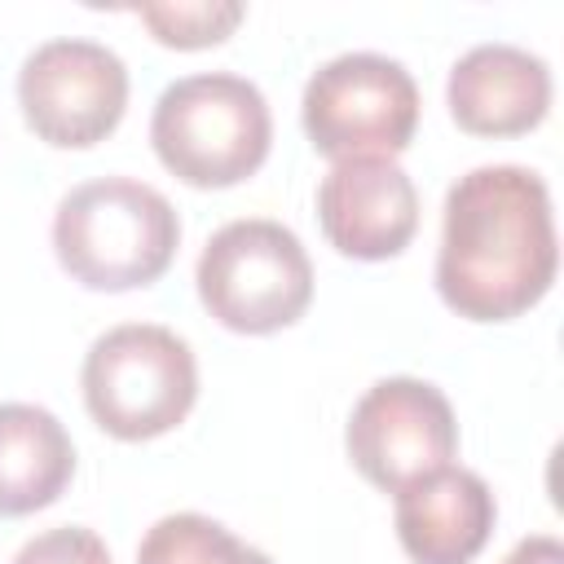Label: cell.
I'll return each instance as SVG.
<instances>
[{
	"instance_id": "cell-7",
	"label": "cell",
	"mask_w": 564,
	"mask_h": 564,
	"mask_svg": "<svg viewBox=\"0 0 564 564\" xmlns=\"http://www.w3.org/2000/svg\"><path fill=\"white\" fill-rule=\"evenodd\" d=\"M18 106L26 128L62 150L110 137L128 106V66L115 48L79 35L35 44L18 70Z\"/></svg>"
},
{
	"instance_id": "cell-3",
	"label": "cell",
	"mask_w": 564,
	"mask_h": 564,
	"mask_svg": "<svg viewBox=\"0 0 564 564\" xmlns=\"http://www.w3.org/2000/svg\"><path fill=\"white\" fill-rule=\"evenodd\" d=\"M150 141L159 163L198 189H225L247 181L273 141V115L264 93L234 70H198L172 79L150 115Z\"/></svg>"
},
{
	"instance_id": "cell-11",
	"label": "cell",
	"mask_w": 564,
	"mask_h": 564,
	"mask_svg": "<svg viewBox=\"0 0 564 564\" xmlns=\"http://www.w3.org/2000/svg\"><path fill=\"white\" fill-rule=\"evenodd\" d=\"M498 507L489 485L467 467H436L397 489V538L414 564H471L489 533Z\"/></svg>"
},
{
	"instance_id": "cell-4",
	"label": "cell",
	"mask_w": 564,
	"mask_h": 564,
	"mask_svg": "<svg viewBox=\"0 0 564 564\" xmlns=\"http://www.w3.org/2000/svg\"><path fill=\"white\" fill-rule=\"evenodd\" d=\"M79 388L101 432L119 441H150L189 414L198 397V361L176 330L123 322L93 339Z\"/></svg>"
},
{
	"instance_id": "cell-2",
	"label": "cell",
	"mask_w": 564,
	"mask_h": 564,
	"mask_svg": "<svg viewBox=\"0 0 564 564\" xmlns=\"http://www.w3.org/2000/svg\"><path fill=\"white\" fill-rule=\"evenodd\" d=\"M181 220L167 194L137 176H97L62 194L53 212L57 264L88 291H132L167 273Z\"/></svg>"
},
{
	"instance_id": "cell-5",
	"label": "cell",
	"mask_w": 564,
	"mask_h": 564,
	"mask_svg": "<svg viewBox=\"0 0 564 564\" xmlns=\"http://www.w3.org/2000/svg\"><path fill=\"white\" fill-rule=\"evenodd\" d=\"M194 282L203 308L220 326L269 335L304 317L313 300V260L282 220L247 216L220 225L203 242Z\"/></svg>"
},
{
	"instance_id": "cell-6",
	"label": "cell",
	"mask_w": 564,
	"mask_h": 564,
	"mask_svg": "<svg viewBox=\"0 0 564 564\" xmlns=\"http://www.w3.org/2000/svg\"><path fill=\"white\" fill-rule=\"evenodd\" d=\"M300 119L317 154H401L419 128V84L388 53H339L322 62L300 97Z\"/></svg>"
},
{
	"instance_id": "cell-14",
	"label": "cell",
	"mask_w": 564,
	"mask_h": 564,
	"mask_svg": "<svg viewBox=\"0 0 564 564\" xmlns=\"http://www.w3.org/2000/svg\"><path fill=\"white\" fill-rule=\"evenodd\" d=\"M238 0H176V4H141L137 18L154 31L159 44L172 48H207L220 44L242 22Z\"/></svg>"
},
{
	"instance_id": "cell-16",
	"label": "cell",
	"mask_w": 564,
	"mask_h": 564,
	"mask_svg": "<svg viewBox=\"0 0 564 564\" xmlns=\"http://www.w3.org/2000/svg\"><path fill=\"white\" fill-rule=\"evenodd\" d=\"M502 564H564V546L551 533H529L511 546V555Z\"/></svg>"
},
{
	"instance_id": "cell-8",
	"label": "cell",
	"mask_w": 564,
	"mask_h": 564,
	"mask_svg": "<svg viewBox=\"0 0 564 564\" xmlns=\"http://www.w3.org/2000/svg\"><path fill=\"white\" fill-rule=\"evenodd\" d=\"M344 445L352 467L370 485L397 494L401 485L445 467L458 454V423L449 397L436 383L414 375H388L370 383L352 405Z\"/></svg>"
},
{
	"instance_id": "cell-10",
	"label": "cell",
	"mask_w": 564,
	"mask_h": 564,
	"mask_svg": "<svg viewBox=\"0 0 564 564\" xmlns=\"http://www.w3.org/2000/svg\"><path fill=\"white\" fill-rule=\"evenodd\" d=\"M449 115L476 137H520L551 110V66L507 40L471 44L445 79Z\"/></svg>"
},
{
	"instance_id": "cell-12",
	"label": "cell",
	"mask_w": 564,
	"mask_h": 564,
	"mask_svg": "<svg viewBox=\"0 0 564 564\" xmlns=\"http://www.w3.org/2000/svg\"><path fill=\"white\" fill-rule=\"evenodd\" d=\"M75 476V445L53 410L0 401V516H31L62 498Z\"/></svg>"
},
{
	"instance_id": "cell-15",
	"label": "cell",
	"mask_w": 564,
	"mask_h": 564,
	"mask_svg": "<svg viewBox=\"0 0 564 564\" xmlns=\"http://www.w3.org/2000/svg\"><path fill=\"white\" fill-rule=\"evenodd\" d=\"M13 564H110V551H106V542L93 529H84V524H57V529L35 533L13 555Z\"/></svg>"
},
{
	"instance_id": "cell-1",
	"label": "cell",
	"mask_w": 564,
	"mask_h": 564,
	"mask_svg": "<svg viewBox=\"0 0 564 564\" xmlns=\"http://www.w3.org/2000/svg\"><path fill=\"white\" fill-rule=\"evenodd\" d=\"M560 264L546 181L520 163L463 172L445 194L436 291L467 322H511L533 308Z\"/></svg>"
},
{
	"instance_id": "cell-13",
	"label": "cell",
	"mask_w": 564,
	"mask_h": 564,
	"mask_svg": "<svg viewBox=\"0 0 564 564\" xmlns=\"http://www.w3.org/2000/svg\"><path fill=\"white\" fill-rule=\"evenodd\" d=\"M137 564H273L264 551L234 538L220 520L172 511L154 520L137 546Z\"/></svg>"
},
{
	"instance_id": "cell-9",
	"label": "cell",
	"mask_w": 564,
	"mask_h": 564,
	"mask_svg": "<svg viewBox=\"0 0 564 564\" xmlns=\"http://www.w3.org/2000/svg\"><path fill=\"white\" fill-rule=\"evenodd\" d=\"M317 220L339 256L388 260L401 256L419 229V189L397 159H335L317 185Z\"/></svg>"
}]
</instances>
